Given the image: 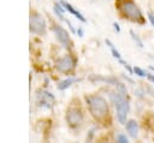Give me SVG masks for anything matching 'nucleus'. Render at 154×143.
<instances>
[{
	"label": "nucleus",
	"instance_id": "f257e3e1",
	"mask_svg": "<svg viewBox=\"0 0 154 143\" xmlns=\"http://www.w3.org/2000/svg\"><path fill=\"white\" fill-rule=\"evenodd\" d=\"M87 105L89 107V111L91 113V115L96 119H102L107 112H108V105L107 101L99 95H91V96H87L85 97Z\"/></svg>",
	"mask_w": 154,
	"mask_h": 143
},
{
	"label": "nucleus",
	"instance_id": "f03ea898",
	"mask_svg": "<svg viewBox=\"0 0 154 143\" xmlns=\"http://www.w3.org/2000/svg\"><path fill=\"white\" fill-rule=\"evenodd\" d=\"M120 10L131 20H135L137 23H143L142 12H141V10L137 7V5L134 1H131V0H123V2L120 4Z\"/></svg>",
	"mask_w": 154,
	"mask_h": 143
},
{
	"label": "nucleus",
	"instance_id": "7ed1b4c3",
	"mask_svg": "<svg viewBox=\"0 0 154 143\" xmlns=\"http://www.w3.org/2000/svg\"><path fill=\"white\" fill-rule=\"evenodd\" d=\"M29 29L31 32L37 35H43L46 32V22L38 14H32L29 20Z\"/></svg>",
	"mask_w": 154,
	"mask_h": 143
},
{
	"label": "nucleus",
	"instance_id": "20e7f679",
	"mask_svg": "<svg viewBox=\"0 0 154 143\" xmlns=\"http://www.w3.org/2000/svg\"><path fill=\"white\" fill-rule=\"evenodd\" d=\"M55 68L59 72H63V73L71 72L75 68V60H73V58L71 55H65V56L58 59L55 61Z\"/></svg>",
	"mask_w": 154,
	"mask_h": 143
},
{
	"label": "nucleus",
	"instance_id": "39448f33",
	"mask_svg": "<svg viewBox=\"0 0 154 143\" xmlns=\"http://www.w3.org/2000/svg\"><path fill=\"white\" fill-rule=\"evenodd\" d=\"M36 100H37V105L42 108H52L54 103V96L49 91H46V90L37 91Z\"/></svg>",
	"mask_w": 154,
	"mask_h": 143
},
{
	"label": "nucleus",
	"instance_id": "423d86ee",
	"mask_svg": "<svg viewBox=\"0 0 154 143\" xmlns=\"http://www.w3.org/2000/svg\"><path fill=\"white\" fill-rule=\"evenodd\" d=\"M66 120H67V124L72 127H76L78 125L82 124L83 121V114L82 112L78 109V108H70L66 113Z\"/></svg>",
	"mask_w": 154,
	"mask_h": 143
},
{
	"label": "nucleus",
	"instance_id": "0eeeda50",
	"mask_svg": "<svg viewBox=\"0 0 154 143\" xmlns=\"http://www.w3.org/2000/svg\"><path fill=\"white\" fill-rule=\"evenodd\" d=\"M53 31L57 36V40L65 47V48H70L71 47V42H70V37L69 34L65 29H63L60 25H54L53 26Z\"/></svg>",
	"mask_w": 154,
	"mask_h": 143
},
{
	"label": "nucleus",
	"instance_id": "6e6552de",
	"mask_svg": "<svg viewBox=\"0 0 154 143\" xmlns=\"http://www.w3.org/2000/svg\"><path fill=\"white\" fill-rule=\"evenodd\" d=\"M126 130L129 132V136L132 138H136L138 135V124L135 120H129L126 123Z\"/></svg>",
	"mask_w": 154,
	"mask_h": 143
},
{
	"label": "nucleus",
	"instance_id": "1a4fd4ad",
	"mask_svg": "<svg viewBox=\"0 0 154 143\" xmlns=\"http://www.w3.org/2000/svg\"><path fill=\"white\" fill-rule=\"evenodd\" d=\"M61 5H63V6H65V10H66V11H69L71 14H73L77 19H79L81 22H85V18L83 17V14H82V13H79V12H78V11H77L72 5H71V4L65 2V1H61Z\"/></svg>",
	"mask_w": 154,
	"mask_h": 143
},
{
	"label": "nucleus",
	"instance_id": "9d476101",
	"mask_svg": "<svg viewBox=\"0 0 154 143\" xmlns=\"http://www.w3.org/2000/svg\"><path fill=\"white\" fill-rule=\"evenodd\" d=\"M77 81L78 79L75 78V77H69V78H66V79H64V81H61V82L58 83V89L59 90H65V89H67L69 87H71Z\"/></svg>",
	"mask_w": 154,
	"mask_h": 143
},
{
	"label": "nucleus",
	"instance_id": "9b49d317",
	"mask_svg": "<svg viewBox=\"0 0 154 143\" xmlns=\"http://www.w3.org/2000/svg\"><path fill=\"white\" fill-rule=\"evenodd\" d=\"M105 42H106V44H107V46L109 47V49H111V53H112V55H113V56H114L116 59H118V60H119V59H122V55H120V53H119V52L117 50V48L114 47V44H113V43H112V42H111L109 40H107V38H106V41H105Z\"/></svg>",
	"mask_w": 154,
	"mask_h": 143
},
{
	"label": "nucleus",
	"instance_id": "f8f14e48",
	"mask_svg": "<svg viewBox=\"0 0 154 143\" xmlns=\"http://www.w3.org/2000/svg\"><path fill=\"white\" fill-rule=\"evenodd\" d=\"M130 35H131V38L136 42V44H137L140 48H142V47H143V42L141 41V38H140V37H138V36H137L132 30H130Z\"/></svg>",
	"mask_w": 154,
	"mask_h": 143
},
{
	"label": "nucleus",
	"instance_id": "ddd939ff",
	"mask_svg": "<svg viewBox=\"0 0 154 143\" xmlns=\"http://www.w3.org/2000/svg\"><path fill=\"white\" fill-rule=\"evenodd\" d=\"M134 73L137 75L138 77H146V76H147V73H146L141 67H138V66H135V67H134Z\"/></svg>",
	"mask_w": 154,
	"mask_h": 143
},
{
	"label": "nucleus",
	"instance_id": "4468645a",
	"mask_svg": "<svg viewBox=\"0 0 154 143\" xmlns=\"http://www.w3.org/2000/svg\"><path fill=\"white\" fill-rule=\"evenodd\" d=\"M117 141L120 142V143H128V142H129L128 137H126L124 133H118V135H117Z\"/></svg>",
	"mask_w": 154,
	"mask_h": 143
},
{
	"label": "nucleus",
	"instance_id": "2eb2a0df",
	"mask_svg": "<svg viewBox=\"0 0 154 143\" xmlns=\"http://www.w3.org/2000/svg\"><path fill=\"white\" fill-rule=\"evenodd\" d=\"M119 62H120V64H122V65L128 70V72H129V73H132V72H134V68H131V67H130V65H129L126 61H124L123 59H119Z\"/></svg>",
	"mask_w": 154,
	"mask_h": 143
},
{
	"label": "nucleus",
	"instance_id": "dca6fc26",
	"mask_svg": "<svg viewBox=\"0 0 154 143\" xmlns=\"http://www.w3.org/2000/svg\"><path fill=\"white\" fill-rule=\"evenodd\" d=\"M148 19H149L150 24H152V25H154V14H152L150 12H148Z\"/></svg>",
	"mask_w": 154,
	"mask_h": 143
},
{
	"label": "nucleus",
	"instance_id": "f3484780",
	"mask_svg": "<svg viewBox=\"0 0 154 143\" xmlns=\"http://www.w3.org/2000/svg\"><path fill=\"white\" fill-rule=\"evenodd\" d=\"M147 78H148L150 82L154 83V75H152V73H147Z\"/></svg>",
	"mask_w": 154,
	"mask_h": 143
},
{
	"label": "nucleus",
	"instance_id": "a211bd4d",
	"mask_svg": "<svg viewBox=\"0 0 154 143\" xmlns=\"http://www.w3.org/2000/svg\"><path fill=\"white\" fill-rule=\"evenodd\" d=\"M113 26H114V30H116L117 32H119V31H120V26H119V24H117V23H113Z\"/></svg>",
	"mask_w": 154,
	"mask_h": 143
},
{
	"label": "nucleus",
	"instance_id": "6ab92c4d",
	"mask_svg": "<svg viewBox=\"0 0 154 143\" xmlns=\"http://www.w3.org/2000/svg\"><path fill=\"white\" fill-rule=\"evenodd\" d=\"M77 34H78V36H79V37H82V36H83V30H82V28H78Z\"/></svg>",
	"mask_w": 154,
	"mask_h": 143
},
{
	"label": "nucleus",
	"instance_id": "aec40b11",
	"mask_svg": "<svg viewBox=\"0 0 154 143\" xmlns=\"http://www.w3.org/2000/svg\"><path fill=\"white\" fill-rule=\"evenodd\" d=\"M149 68H150V70H152V71L154 72V66H149Z\"/></svg>",
	"mask_w": 154,
	"mask_h": 143
}]
</instances>
